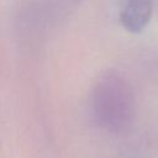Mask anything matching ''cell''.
Returning a JSON list of instances; mask_svg holds the SVG:
<instances>
[{"label": "cell", "mask_w": 158, "mask_h": 158, "mask_svg": "<svg viewBox=\"0 0 158 158\" xmlns=\"http://www.w3.org/2000/svg\"><path fill=\"white\" fill-rule=\"evenodd\" d=\"M91 106L96 122L109 132L127 130L135 117V94L128 81L116 72H105L96 80Z\"/></svg>", "instance_id": "6da1fadb"}, {"label": "cell", "mask_w": 158, "mask_h": 158, "mask_svg": "<svg viewBox=\"0 0 158 158\" xmlns=\"http://www.w3.org/2000/svg\"><path fill=\"white\" fill-rule=\"evenodd\" d=\"M151 17V0H126L120 12V21L122 26L132 33L141 32L148 25Z\"/></svg>", "instance_id": "7a4b0ae2"}]
</instances>
